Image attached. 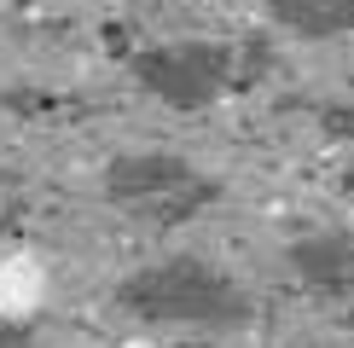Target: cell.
Returning <instances> with one entry per match:
<instances>
[{"label":"cell","instance_id":"cell-1","mask_svg":"<svg viewBox=\"0 0 354 348\" xmlns=\"http://www.w3.org/2000/svg\"><path fill=\"white\" fill-rule=\"evenodd\" d=\"M111 302L128 319H140V325H203V331H221V325H244L250 319L244 284L227 279L209 261H198V255H163V261H151V267L128 273V279L111 290Z\"/></svg>","mask_w":354,"mask_h":348},{"label":"cell","instance_id":"cell-2","mask_svg":"<svg viewBox=\"0 0 354 348\" xmlns=\"http://www.w3.org/2000/svg\"><path fill=\"white\" fill-rule=\"evenodd\" d=\"M128 76L169 110H209L232 81H239V47L227 41H157V47L128 52Z\"/></svg>","mask_w":354,"mask_h":348},{"label":"cell","instance_id":"cell-3","mask_svg":"<svg viewBox=\"0 0 354 348\" xmlns=\"http://www.w3.org/2000/svg\"><path fill=\"white\" fill-rule=\"evenodd\" d=\"M99 192L116 209H151L163 221H186V215H198L203 203L221 197V186L203 180L180 151H122L105 163Z\"/></svg>","mask_w":354,"mask_h":348},{"label":"cell","instance_id":"cell-4","mask_svg":"<svg viewBox=\"0 0 354 348\" xmlns=\"http://www.w3.org/2000/svg\"><path fill=\"white\" fill-rule=\"evenodd\" d=\"M285 255H290V267H297L302 284L331 290V296L354 290V232H308Z\"/></svg>","mask_w":354,"mask_h":348},{"label":"cell","instance_id":"cell-5","mask_svg":"<svg viewBox=\"0 0 354 348\" xmlns=\"http://www.w3.org/2000/svg\"><path fill=\"white\" fill-rule=\"evenodd\" d=\"M268 23L297 41H337L354 29V0H261Z\"/></svg>","mask_w":354,"mask_h":348},{"label":"cell","instance_id":"cell-6","mask_svg":"<svg viewBox=\"0 0 354 348\" xmlns=\"http://www.w3.org/2000/svg\"><path fill=\"white\" fill-rule=\"evenodd\" d=\"M319 128H326L331 139H354V99L348 105H331L326 116H319Z\"/></svg>","mask_w":354,"mask_h":348},{"label":"cell","instance_id":"cell-7","mask_svg":"<svg viewBox=\"0 0 354 348\" xmlns=\"http://www.w3.org/2000/svg\"><path fill=\"white\" fill-rule=\"evenodd\" d=\"M0 348H35V325L29 319H0Z\"/></svg>","mask_w":354,"mask_h":348}]
</instances>
